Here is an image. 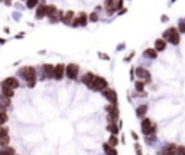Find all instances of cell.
<instances>
[{
    "label": "cell",
    "mask_w": 185,
    "mask_h": 155,
    "mask_svg": "<svg viewBox=\"0 0 185 155\" xmlns=\"http://www.w3.org/2000/svg\"><path fill=\"white\" fill-rule=\"evenodd\" d=\"M100 58H101V59L109 60V56H107V55H103V53H100Z\"/></svg>",
    "instance_id": "35"
},
{
    "label": "cell",
    "mask_w": 185,
    "mask_h": 155,
    "mask_svg": "<svg viewBox=\"0 0 185 155\" xmlns=\"http://www.w3.org/2000/svg\"><path fill=\"white\" fill-rule=\"evenodd\" d=\"M177 148H178V145L169 144L168 147H165L162 151H161V154H162V155H175V152H177Z\"/></svg>",
    "instance_id": "15"
},
{
    "label": "cell",
    "mask_w": 185,
    "mask_h": 155,
    "mask_svg": "<svg viewBox=\"0 0 185 155\" xmlns=\"http://www.w3.org/2000/svg\"><path fill=\"white\" fill-rule=\"evenodd\" d=\"M163 40L165 42H169L172 45H179L181 42V36H179V32H178L177 27H169V29L165 30V33H163Z\"/></svg>",
    "instance_id": "2"
},
{
    "label": "cell",
    "mask_w": 185,
    "mask_h": 155,
    "mask_svg": "<svg viewBox=\"0 0 185 155\" xmlns=\"http://www.w3.org/2000/svg\"><path fill=\"white\" fill-rule=\"evenodd\" d=\"M9 144H10V137L0 138V148H6V147H9Z\"/></svg>",
    "instance_id": "27"
},
{
    "label": "cell",
    "mask_w": 185,
    "mask_h": 155,
    "mask_svg": "<svg viewBox=\"0 0 185 155\" xmlns=\"http://www.w3.org/2000/svg\"><path fill=\"white\" fill-rule=\"evenodd\" d=\"M103 96L110 102V105H117V92L111 88H107L106 91H103Z\"/></svg>",
    "instance_id": "7"
},
{
    "label": "cell",
    "mask_w": 185,
    "mask_h": 155,
    "mask_svg": "<svg viewBox=\"0 0 185 155\" xmlns=\"http://www.w3.org/2000/svg\"><path fill=\"white\" fill-rule=\"evenodd\" d=\"M19 76H22L26 81L28 88H35L36 85V69L33 66H23L19 69Z\"/></svg>",
    "instance_id": "1"
},
{
    "label": "cell",
    "mask_w": 185,
    "mask_h": 155,
    "mask_svg": "<svg viewBox=\"0 0 185 155\" xmlns=\"http://www.w3.org/2000/svg\"><path fill=\"white\" fill-rule=\"evenodd\" d=\"M165 48H166V42L163 40V39H156L155 40V50L162 52V50H165Z\"/></svg>",
    "instance_id": "17"
},
{
    "label": "cell",
    "mask_w": 185,
    "mask_h": 155,
    "mask_svg": "<svg viewBox=\"0 0 185 155\" xmlns=\"http://www.w3.org/2000/svg\"><path fill=\"white\" fill-rule=\"evenodd\" d=\"M46 12H48V4L39 3V6L36 7V13H35V17L38 19V20H41V19H44V17L46 16Z\"/></svg>",
    "instance_id": "9"
},
{
    "label": "cell",
    "mask_w": 185,
    "mask_h": 155,
    "mask_svg": "<svg viewBox=\"0 0 185 155\" xmlns=\"http://www.w3.org/2000/svg\"><path fill=\"white\" fill-rule=\"evenodd\" d=\"M175 155H185V147H184V145H178Z\"/></svg>",
    "instance_id": "31"
},
{
    "label": "cell",
    "mask_w": 185,
    "mask_h": 155,
    "mask_svg": "<svg viewBox=\"0 0 185 155\" xmlns=\"http://www.w3.org/2000/svg\"><path fill=\"white\" fill-rule=\"evenodd\" d=\"M103 149H104V152H106L107 155H117V149L113 147H110L109 144H103Z\"/></svg>",
    "instance_id": "22"
},
{
    "label": "cell",
    "mask_w": 185,
    "mask_h": 155,
    "mask_svg": "<svg viewBox=\"0 0 185 155\" xmlns=\"http://www.w3.org/2000/svg\"><path fill=\"white\" fill-rule=\"evenodd\" d=\"M135 151H136L137 155H143V154H142V148H140L139 144H135Z\"/></svg>",
    "instance_id": "34"
},
{
    "label": "cell",
    "mask_w": 185,
    "mask_h": 155,
    "mask_svg": "<svg viewBox=\"0 0 185 155\" xmlns=\"http://www.w3.org/2000/svg\"><path fill=\"white\" fill-rule=\"evenodd\" d=\"M143 56L145 58H149V59H156L158 58V52L155 49H146L143 52Z\"/></svg>",
    "instance_id": "20"
},
{
    "label": "cell",
    "mask_w": 185,
    "mask_h": 155,
    "mask_svg": "<svg viewBox=\"0 0 185 155\" xmlns=\"http://www.w3.org/2000/svg\"><path fill=\"white\" fill-rule=\"evenodd\" d=\"M0 155H16L15 148L6 147V148H0Z\"/></svg>",
    "instance_id": "23"
},
{
    "label": "cell",
    "mask_w": 185,
    "mask_h": 155,
    "mask_svg": "<svg viewBox=\"0 0 185 155\" xmlns=\"http://www.w3.org/2000/svg\"><path fill=\"white\" fill-rule=\"evenodd\" d=\"M65 75V65L64 63H58L57 66H55V73H54V79H57V81H61Z\"/></svg>",
    "instance_id": "11"
},
{
    "label": "cell",
    "mask_w": 185,
    "mask_h": 155,
    "mask_svg": "<svg viewBox=\"0 0 185 155\" xmlns=\"http://www.w3.org/2000/svg\"><path fill=\"white\" fill-rule=\"evenodd\" d=\"M143 82H140V81H137L136 83H135V88H136V91L137 92H142V91H143Z\"/></svg>",
    "instance_id": "32"
},
{
    "label": "cell",
    "mask_w": 185,
    "mask_h": 155,
    "mask_svg": "<svg viewBox=\"0 0 185 155\" xmlns=\"http://www.w3.org/2000/svg\"><path fill=\"white\" fill-rule=\"evenodd\" d=\"M107 88H109V82L101 76H95L93 83L88 86V89H91V91H97V92H103V91H106Z\"/></svg>",
    "instance_id": "3"
},
{
    "label": "cell",
    "mask_w": 185,
    "mask_h": 155,
    "mask_svg": "<svg viewBox=\"0 0 185 155\" xmlns=\"http://www.w3.org/2000/svg\"><path fill=\"white\" fill-rule=\"evenodd\" d=\"M135 70H136V75H137V78H139V81H140V82L146 83V82H151V81H152L151 72H149L147 69H145V68L139 66V68H136Z\"/></svg>",
    "instance_id": "6"
},
{
    "label": "cell",
    "mask_w": 185,
    "mask_h": 155,
    "mask_svg": "<svg viewBox=\"0 0 185 155\" xmlns=\"http://www.w3.org/2000/svg\"><path fill=\"white\" fill-rule=\"evenodd\" d=\"M38 6H39L38 0H28L26 2V7L28 9H33V7H38Z\"/></svg>",
    "instance_id": "28"
},
{
    "label": "cell",
    "mask_w": 185,
    "mask_h": 155,
    "mask_svg": "<svg viewBox=\"0 0 185 155\" xmlns=\"http://www.w3.org/2000/svg\"><path fill=\"white\" fill-rule=\"evenodd\" d=\"M116 2H106V4H104V6H106V10H107V13H109V15H113L114 12L117 10V7H116Z\"/></svg>",
    "instance_id": "18"
},
{
    "label": "cell",
    "mask_w": 185,
    "mask_h": 155,
    "mask_svg": "<svg viewBox=\"0 0 185 155\" xmlns=\"http://www.w3.org/2000/svg\"><path fill=\"white\" fill-rule=\"evenodd\" d=\"M78 72H80V66L77 65V63H68V65L65 66V75H67V78L71 79V81L77 79Z\"/></svg>",
    "instance_id": "4"
},
{
    "label": "cell",
    "mask_w": 185,
    "mask_h": 155,
    "mask_svg": "<svg viewBox=\"0 0 185 155\" xmlns=\"http://www.w3.org/2000/svg\"><path fill=\"white\" fill-rule=\"evenodd\" d=\"M87 17H88V16L85 15L84 12H81V13L77 16V20H78V26H85V25H87V22H88Z\"/></svg>",
    "instance_id": "21"
},
{
    "label": "cell",
    "mask_w": 185,
    "mask_h": 155,
    "mask_svg": "<svg viewBox=\"0 0 185 155\" xmlns=\"http://www.w3.org/2000/svg\"><path fill=\"white\" fill-rule=\"evenodd\" d=\"M168 20V16H162V22H166Z\"/></svg>",
    "instance_id": "38"
},
{
    "label": "cell",
    "mask_w": 185,
    "mask_h": 155,
    "mask_svg": "<svg viewBox=\"0 0 185 155\" xmlns=\"http://www.w3.org/2000/svg\"><path fill=\"white\" fill-rule=\"evenodd\" d=\"M155 131H156V126L153 125V122L151 121V119H147V118H145L143 121H142V132H143V135H153L155 134Z\"/></svg>",
    "instance_id": "5"
},
{
    "label": "cell",
    "mask_w": 185,
    "mask_h": 155,
    "mask_svg": "<svg viewBox=\"0 0 185 155\" xmlns=\"http://www.w3.org/2000/svg\"><path fill=\"white\" fill-rule=\"evenodd\" d=\"M74 19H75V16H74V12L68 10V12H65V13H64V16H62V19H61V22L64 23V25L69 26V25H72V20H74Z\"/></svg>",
    "instance_id": "12"
},
{
    "label": "cell",
    "mask_w": 185,
    "mask_h": 155,
    "mask_svg": "<svg viewBox=\"0 0 185 155\" xmlns=\"http://www.w3.org/2000/svg\"><path fill=\"white\" fill-rule=\"evenodd\" d=\"M42 70H44V73L48 79H52L54 78V73H55V66L51 65V63H44L42 65Z\"/></svg>",
    "instance_id": "10"
},
{
    "label": "cell",
    "mask_w": 185,
    "mask_h": 155,
    "mask_svg": "<svg viewBox=\"0 0 185 155\" xmlns=\"http://www.w3.org/2000/svg\"><path fill=\"white\" fill-rule=\"evenodd\" d=\"M88 20H90V22H97V20H98L97 13H91V15L88 16Z\"/></svg>",
    "instance_id": "33"
},
{
    "label": "cell",
    "mask_w": 185,
    "mask_h": 155,
    "mask_svg": "<svg viewBox=\"0 0 185 155\" xmlns=\"http://www.w3.org/2000/svg\"><path fill=\"white\" fill-rule=\"evenodd\" d=\"M12 105L10 99L4 98L3 95H0V111H6V108H9Z\"/></svg>",
    "instance_id": "16"
},
{
    "label": "cell",
    "mask_w": 185,
    "mask_h": 155,
    "mask_svg": "<svg viewBox=\"0 0 185 155\" xmlns=\"http://www.w3.org/2000/svg\"><path fill=\"white\" fill-rule=\"evenodd\" d=\"M107 131H110L113 135L117 137V134H119V126H117L116 124H109V125H107Z\"/></svg>",
    "instance_id": "25"
},
{
    "label": "cell",
    "mask_w": 185,
    "mask_h": 155,
    "mask_svg": "<svg viewBox=\"0 0 185 155\" xmlns=\"http://www.w3.org/2000/svg\"><path fill=\"white\" fill-rule=\"evenodd\" d=\"M95 76H97V75L91 73V72H87V73H85L83 78H81V82H83L84 85L90 86L91 83H93V81H94V79H95Z\"/></svg>",
    "instance_id": "14"
},
{
    "label": "cell",
    "mask_w": 185,
    "mask_h": 155,
    "mask_svg": "<svg viewBox=\"0 0 185 155\" xmlns=\"http://www.w3.org/2000/svg\"><path fill=\"white\" fill-rule=\"evenodd\" d=\"M6 43V39H3V37H0V45H4Z\"/></svg>",
    "instance_id": "37"
},
{
    "label": "cell",
    "mask_w": 185,
    "mask_h": 155,
    "mask_svg": "<svg viewBox=\"0 0 185 155\" xmlns=\"http://www.w3.org/2000/svg\"><path fill=\"white\" fill-rule=\"evenodd\" d=\"M130 134H132V137L135 138V139H137V138H139V137H137V134L135 132V131H132V132H130Z\"/></svg>",
    "instance_id": "36"
},
{
    "label": "cell",
    "mask_w": 185,
    "mask_h": 155,
    "mask_svg": "<svg viewBox=\"0 0 185 155\" xmlns=\"http://www.w3.org/2000/svg\"><path fill=\"white\" fill-rule=\"evenodd\" d=\"M147 112V105H140L136 108V116L137 118H143Z\"/></svg>",
    "instance_id": "19"
},
{
    "label": "cell",
    "mask_w": 185,
    "mask_h": 155,
    "mask_svg": "<svg viewBox=\"0 0 185 155\" xmlns=\"http://www.w3.org/2000/svg\"><path fill=\"white\" fill-rule=\"evenodd\" d=\"M177 29H178V32H179V33H185V20H179Z\"/></svg>",
    "instance_id": "30"
},
{
    "label": "cell",
    "mask_w": 185,
    "mask_h": 155,
    "mask_svg": "<svg viewBox=\"0 0 185 155\" xmlns=\"http://www.w3.org/2000/svg\"><path fill=\"white\" fill-rule=\"evenodd\" d=\"M0 95H3L4 98L10 99V98H13V96H15V91H13V89H10V88H8V86L0 85Z\"/></svg>",
    "instance_id": "13"
},
{
    "label": "cell",
    "mask_w": 185,
    "mask_h": 155,
    "mask_svg": "<svg viewBox=\"0 0 185 155\" xmlns=\"http://www.w3.org/2000/svg\"><path fill=\"white\" fill-rule=\"evenodd\" d=\"M107 144H109L110 147L116 148L117 145H119V139H117V137H116V135H111V137L109 138V142H107Z\"/></svg>",
    "instance_id": "26"
},
{
    "label": "cell",
    "mask_w": 185,
    "mask_h": 155,
    "mask_svg": "<svg viewBox=\"0 0 185 155\" xmlns=\"http://www.w3.org/2000/svg\"><path fill=\"white\" fill-rule=\"evenodd\" d=\"M4 137H9V128L6 125L4 126L0 125V138H4Z\"/></svg>",
    "instance_id": "29"
},
{
    "label": "cell",
    "mask_w": 185,
    "mask_h": 155,
    "mask_svg": "<svg viewBox=\"0 0 185 155\" xmlns=\"http://www.w3.org/2000/svg\"><path fill=\"white\" fill-rule=\"evenodd\" d=\"M0 85H3V86H8V88H10V89H18L20 86V82L18 81V78H15V76H9V78H6L4 81H2V83Z\"/></svg>",
    "instance_id": "8"
},
{
    "label": "cell",
    "mask_w": 185,
    "mask_h": 155,
    "mask_svg": "<svg viewBox=\"0 0 185 155\" xmlns=\"http://www.w3.org/2000/svg\"><path fill=\"white\" fill-rule=\"evenodd\" d=\"M8 121H9V115H8V112H6V111H0V125L4 126Z\"/></svg>",
    "instance_id": "24"
}]
</instances>
